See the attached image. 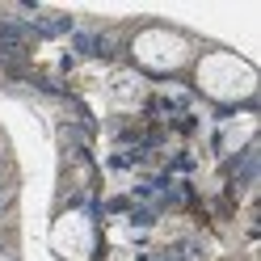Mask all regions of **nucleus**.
<instances>
[{
  "label": "nucleus",
  "instance_id": "obj_1",
  "mask_svg": "<svg viewBox=\"0 0 261 261\" xmlns=\"http://www.w3.org/2000/svg\"><path fill=\"white\" fill-rule=\"evenodd\" d=\"M194 80H198V89L206 97H215V101H244V97L257 93V72L253 63H244L240 55L232 51H211L198 59V68H194Z\"/></svg>",
  "mask_w": 261,
  "mask_h": 261
},
{
  "label": "nucleus",
  "instance_id": "obj_2",
  "mask_svg": "<svg viewBox=\"0 0 261 261\" xmlns=\"http://www.w3.org/2000/svg\"><path fill=\"white\" fill-rule=\"evenodd\" d=\"M130 55H135V63H139V68H148V72H177L194 55V46H190L186 34H177V30L152 25V30H143V34H135Z\"/></svg>",
  "mask_w": 261,
  "mask_h": 261
},
{
  "label": "nucleus",
  "instance_id": "obj_3",
  "mask_svg": "<svg viewBox=\"0 0 261 261\" xmlns=\"http://www.w3.org/2000/svg\"><path fill=\"white\" fill-rule=\"evenodd\" d=\"M51 249L59 261H89L97 249V227L85 211H63L51 227Z\"/></svg>",
  "mask_w": 261,
  "mask_h": 261
},
{
  "label": "nucleus",
  "instance_id": "obj_4",
  "mask_svg": "<svg viewBox=\"0 0 261 261\" xmlns=\"http://www.w3.org/2000/svg\"><path fill=\"white\" fill-rule=\"evenodd\" d=\"M253 126H257L253 118H240V122L232 126V139H227V148H240V143H244V139H249V130H253Z\"/></svg>",
  "mask_w": 261,
  "mask_h": 261
},
{
  "label": "nucleus",
  "instance_id": "obj_5",
  "mask_svg": "<svg viewBox=\"0 0 261 261\" xmlns=\"http://www.w3.org/2000/svg\"><path fill=\"white\" fill-rule=\"evenodd\" d=\"M0 261H9V257H0Z\"/></svg>",
  "mask_w": 261,
  "mask_h": 261
}]
</instances>
